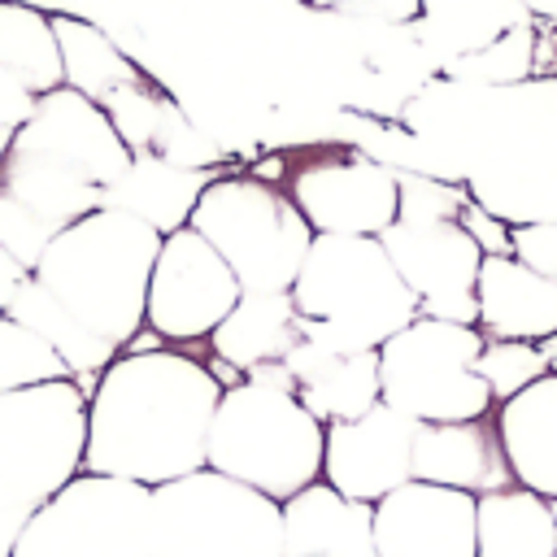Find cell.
<instances>
[{"label":"cell","instance_id":"cell-1","mask_svg":"<svg viewBox=\"0 0 557 557\" xmlns=\"http://www.w3.org/2000/svg\"><path fill=\"white\" fill-rule=\"evenodd\" d=\"M218 400V374L178 348L117 352L87 400L83 470L144 487L205 470Z\"/></svg>","mask_w":557,"mask_h":557},{"label":"cell","instance_id":"cell-2","mask_svg":"<svg viewBox=\"0 0 557 557\" xmlns=\"http://www.w3.org/2000/svg\"><path fill=\"white\" fill-rule=\"evenodd\" d=\"M161 239V231L122 209H96L52 235L35 265V278L87 331L126 348L144 331L148 278Z\"/></svg>","mask_w":557,"mask_h":557},{"label":"cell","instance_id":"cell-3","mask_svg":"<svg viewBox=\"0 0 557 557\" xmlns=\"http://www.w3.org/2000/svg\"><path fill=\"white\" fill-rule=\"evenodd\" d=\"M292 300L344 352L383 348L418 318V296L374 235H313Z\"/></svg>","mask_w":557,"mask_h":557},{"label":"cell","instance_id":"cell-4","mask_svg":"<svg viewBox=\"0 0 557 557\" xmlns=\"http://www.w3.org/2000/svg\"><path fill=\"white\" fill-rule=\"evenodd\" d=\"M326 422H318L296 392L252 379L222 387L209 426V470L257 487L270 500H292L322 479Z\"/></svg>","mask_w":557,"mask_h":557},{"label":"cell","instance_id":"cell-5","mask_svg":"<svg viewBox=\"0 0 557 557\" xmlns=\"http://www.w3.org/2000/svg\"><path fill=\"white\" fill-rule=\"evenodd\" d=\"M187 226L213 244L244 292H292L313 244V226L296 200L252 174H218Z\"/></svg>","mask_w":557,"mask_h":557},{"label":"cell","instance_id":"cell-6","mask_svg":"<svg viewBox=\"0 0 557 557\" xmlns=\"http://www.w3.org/2000/svg\"><path fill=\"white\" fill-rule=\"evenodd\" d=\"M87 396L74 379L0 392V509L35 513L83 474Z\"/></svg>","mask_w":557,"mask_h":557},{"label":"cell","instance_id":"cell-7","mask_svg":"<svg viewBox=\"0 0 557 557\" xmlns=\"http://www.w3.org/2000/svg\"><path fill=\"white\" fill-rule=\"evenodd\" d=\"M157 557H283V505L218 470L152 487Z\"/></svg>","mask_w":557,"mask_h":557},{"label":"cell","instance_id":"cell-8","mask_svg":"<svg viewBox=\"0 0 557 557\" xmlns=\"http://www.w3.org/2000/svg\"><path fill=\"white\" fill-rule=\"evenodd\" d=\"M487 335L479 326H457L440 318H413L379 348L383 405L418 422H470L487 418L492 387L479 379L474 361Z\"/></svg>","mask_w":557,"mask_h":557},{"label":"cell","instance_id":"cell-9","mask_svg":"<svg viewBox=\"0 0 557 557\" xmlns=\"http://www.w3.org/2000/svg\"><path fill=\"white\" fill-rule=\"evenodd\" d=\"M13 557H157L152 487L83 470L30 513Z\"/></svg>","mask_w":557,"mask_h":557},{"label":"cell","instance_id":"cell-10","mask_svg":"<svg viewBox=\"0 0 557 557\" xmlns=\"http://www.w3.org/2000/svg\"><path fill=\"white\" fill-rule=\"evenodd\" d=\"M239 296L244 287L231 274V265L213 252V244L200 231L183 226L161 239V252L148 278L144 326L157 331L165 344L209 339Z\"/></svg>","mask_w":557,"mask_h":557},{"label":"cell","instance_id":"cell-11","mask_svg":"<svg viewBox=\"0 0 557 557\" xmlns=\"http://www.w3.org/2000/svg\"><path fill=\"white\" fill-rule=\"evenodd\" d=\"M379 244L387 248L405 287L418 296V318L479 326L474 283L483 248L461 222H392Z\"/></svg>","mask_w":557,"mask_h":557},{"label":"cell","instance_id":"cell-12","mask_svg":"<svg viewBox=\"0 0 557 557\" xmlns=\"http://www.w3.org/2000/svg\"><path fill=\"white\" fill-rule=\"evenodd\" d=\"M287 196L313 226V235H383L400 213L396 170L366 157L339 152L305 161L292 174Z\"/></svg>","mask_w":557,"mask_h":557},{"label":"cell","instance_id":"cell-13","mask_svg":"<svg viewBox=\"0 0 557 557\" xmlns=\"http://www.w3.org/2000/svg\"><path fill=\"white\" fill-rule=\"evenodd\" d=\"M418 418H405L392 405H374L361 418L326 426L322 453V483H331L348 500L379 505L387 492L413 483V444Z\"/></svg>","mask_w":557,"mask_h":557},{"label":"cell","instance_id":"cell-14","mask_svg":"<svg viewBox=\"0 0 557 557\" xmlns=\"http://www.w3.org/2000/svg\"><path fill=\"white\" fill-rule=\"evenodd\" d=\"M17 148H30V152H44L70 170H78L83 178H91L100 191L126 174L131 165V148L122 144V135L113 131L109 113L87 100L83 91L74 87H52L35 100L30 117L13 131Z\"/></svg>","mask_w":557,"mask_h":557},{"label":"cell","instance_id":"cell-15","mask_svg":"<svg viewBox=\"0 0 557 557\" xmlns=\"http://www.w3.org/2000/svg\"><path fill=\"white\" fill-rule=\"evenodd\" d=\"M474 518L479 496L413 479L374 505V548L379 557H474Z\"/></svg>","mask_w":557,"mask_h":557},{"label":"cell","instance_id":"cell-16","mask_svg":"<svg viewBox=\"0 0 557 557\" xmlns=\"http://www.w3.org/2000/svg\"><path fill=\"white\" fill-rule=\"evenodd\" d=\"M287 370L296 374V396L318 422H348L361 418L383 400L379 383V348L366 352H344L331 344L309 318H300V339L283 357Z\"/></svg>","mask_w":557,"mask_h":557},{"label":"cell","instance_id":"cell-17","mask_svg":"<svg viewBox=\"0 0 557 557\" xmlns=\"http://www.w3.org/2000/svg\"><path fill=\"white\" fill-rule=\"evenodd\" d=\"M413 479L457 487L470 496H487L513 483V470L505 461L496 418H470V422H422L413 444Z\"/></svg>","mask_w":557,"mask_h":557},{"label":"cell","instance_id":"cell-18","mask_svg":"<svg viewBox=\"0 0 557 557\" xmlns=\"http://www.w3.org/2000/svg\"><path fill=\"white\" fill-rule=\"evenodd\" d=\"M479 331L487 339L544 344L557 335V278L535 274L518 257H483L479 283Z\"/></svg>","mask_w":557,"mask_h":557},{"label":"cell","instance_id":"cell-19","mask_svg":"<svg viewBox=\"0 0 557 557\" xmlns=\"http://www.w3.org/2000/svg\"><path fill=\"white\" fill-rule=\"evenodd\" d=\"M283 557H379L374 505L313 483L283 500Z\"/></svg>","mask_w":557,"mask_h":557},{"label":"cell","instance_id":"cell-20","mask_svg":"<svg viewBox=\"0 0 557 557\" xmlns=\"http://www.w3.org/2000/svg\"><path fill=\"white\" fill-rule=\"evenodd\" d=\"M496 435L513 483L557 500V374H544L496 405Z\"/></svg>","mask_w":557,"mask_h":557},{"label":"cell","instance_id":"cell-21","mask_svg":"<svg viewBox=\"0 0 557 557\" xmlns=\"http://www.w3.org/2000/svg\"><path fill=\"white\" fill-rule=\"evenodd\" d=\"M213 178H218L213 170H191V165H174L144 152V157H131L126 174L100 191V209H122L148 222L152 231L174 235L191 222V209Z\"/></svg>","mask_w":557,"mask_h":557},{"label":"cell","instance_id":"cell-22","mask_svg":"<svg viewBox=\"0 0 557 557\" xmlns=\"http://www.w3.org/2000/svg\"><path fill=\"white\" fill-rule=\"evenodd\" d=\"M300 339V313L292 292H244L235 309L218 322L209 335L213 366H226L231 374H248L265 361H283Z\"/></svg>","mask_w":557,"mask_h":557},{"label":"cell","instance_id":"cell-23","mask_svg":"<svg viewBox=\"0 0 557 557\" xmlns=\"http://www.w3.org/2000/svg\"><path fill=\"white\" fill-rule=\"evenodd\" d=\"M9 318L22 322V326H30V331L70 366V379L78 383V392H83L87 400H91L100 374H104V370L113 366V357L122 352L117 344H109V339H100L96 331H87L35 274L17 287V296H13V305H9Z\"/></svg>","mask_w":557,"mask_h":557},{"label":"cell","instance_id":"cell-24","mask_svg":"<svg viewBox=\"0 0 557 557\" xmlns=\"http://www.w3.org/2000/svg\"><path fill=\"white\" fill-rule=\"evenodd\" d=\"M0 187L13 200H22L52 231H65L70 222L100 209V187L91 178H83L78 170L61 165L44 152L17 148V144H9V152L0 161Z\"/></svg>","mask_w":557,"mask_h":557},{"label":"cell","instance_id":"cell-25","mask_svg":"<svg viewBox=\"0 0 557 557\" xmlns=\"http://www.w3.org/2000/svg\"><path fill=\"white\" fill-rule=\"evenodd\" d=\"M474 540H479L474 557H557L553 505L522 483L487 492L479 496Z\"/></svg>","mask_w":557,"mask_h":557},{"label":"cell","instance_id":"cell-26","mask_svg":"<svg viewBox=\"0 0 557 557\" xmlns=\"http://www.w3.org/2000/svg\"><path fill=\"white\" fill-rule=\"evenodd\" d=\"M52 35L61 48V74L65 87L83 91L87 100H104L109 91L144 78V70L113 44V35H104L96 22L74 17V13H52Z\"/></svg>","mask_w":557,"mask_h":557},{"label":"cell","instance_id":"cell-27","mask_svg":"<svg viewBox=\"0 0 557 557\" xmlns=\"http://www.w3.org/2000/svg\"><path fill=\"white\" fill-rule=\"evenodd\" d=\"M522 0H418V30L448 61L483 52L505 30L527 22Z\"/></svg>","mask_w":557,"mask_h":557},{"label":"cell","instance_id":"cell-28","mask_svg":"<svg viewBox=\"0 0 557 557\" xmlns=\"http://www.w3.org/2000/svg\"><path fill=\"white\" fill-rule=\"evenodd\" d=\"M0 74H13L35 96L65 83L52 13L26 0H0Z\"/></svg>","mask_w":557,"mask_h":557},{"label":"cell","instance_id":"cell-29","mask_svg":"<svg viewBox=\"0 0 557 557\" xmlns=\"http://www.w3.org/2000/svg\"><path fill=\"white\" fill-rule=\"evenodd\" d=\"M170 104H174V96H170L161 83H152L148 74L135 78V83H126V87H117V91H109V96L100 100V109L109 113L113 131H117L122 144L131 148V157L152 152L157 126H161V117H165Z\"/></svg>","mask_w":557,"mask_h":557},{"label":"cell","instance_id":"cell-30","mask_svg":"<svg viewBox=\"0 0 557 557\" xmlns=\"http://www.w3.org/2000/svg\"><path fill=\"white\" fill-rule=\"evenodd\" d=\"M535 52H540V35H535V22L527 17L513 30H505L496 44H487L483 52L453 57L448 70L470 83H518L535 70Z\"/></svg>","mask_w":557,"mask_h":557},{"label":"cell","instance_id":"cell-31","mask_svg":"<svg viewBox=\"0 0 557 557\" xmlns=\"http://www.w3.org/2000/svg\"><path fill=\"white\" fill-rule=\"evenodd\" d=\"M70 379V366L22 322L0 313V392H17L30 383Z\"/></svg>","mask_w":557,"mask_h":557},{"label":"cell","instance_id":"cell-32","mask_svg":"<svg viewBox=\"0 0 557 557\" xmlns=\"http://www.w3.org/2000/svg\"><path fill=\"white\" fill-rule=\"evenodd\" d=\"M474 370L492 387V400L505 405L509 396H518L522 387L548 374V357L540 344H527V339H487Z\"/></svg>","mask_w":557,"mask_h":557},{"label":"cell","instance_id":"cell-33","mask_svg":"<svg viewBox=\"0 0 557 557\" xmlns=\"http://www.w3.org/2000/svg\"><path fill=\"white\" fill-rule=\"evenodd\" d=\"M152 157L161 161H174V165H191V170H218L222 165V148L191 122V113L174 100L157 126V139H152Z\"/></svg>","mask_w":557,"mask_h":557},{"label":"cell","instance_id":"cell-34","mask_svg":"<svg viewBox=\"0 0 557 557\" xmlns=\"http://www.w3.org/2000/svg\"><path fill=\"white\" fill-rule=\"evenodd\" d=\"M396 187H400V213H396V222H457L461 209L470 205L466 187L440 183L431 174H405V170H396Z\"/></svg>","mask_w":557,"mask_h":557},{"label":"cell","instance_id":"cell-35","mask_svg":"<svg viewBox=\"0 0 557 557\" xmlns=\"http://www.w3.org/2000/svg\"><path fill=\"white\" fill-rule=\"evenodd\" d=\"M52 226L48 222H39L22 200H13L4 187H0V248L13 257V261H22L30 274H35V265H39V257H44V248L52 244Z\"/></svg>","mask_w":557,"mask_h":557},{"label":"cell","instance_id":"cell-36","mask_svg":"<svg viewBox=\"0 0 557 557\" xmlns=\"http://www.w3.org/2000/svg\"><path fill=\"white\" fill-rule=\"evenodd\" d=\"M513 257L531 265L544 278H557V222H531V226H509Z\"/></svg>","mask_w":557,"mask_h":557},{"label":"cell","instance_id":"cell-37","mask_svg":"<svg viewBox=\"0 0 557 557\" xmlns=\"http://www.w3.org/2000/svg\"><path fill=\"white\" fill-rule=\"evenodd\" d=\"M309 4L366 22H418V0H309Z\"/></svg>","mask_w":557,"mask_h":557},{"label":"cell","instance_id":"cell-38","mask_svg":"<svg viewBox=\"0 0 557 557\" xmlns=\"http://www.w3.org/2000/svg\"><path fill=\"white\" fill-rule=\"evenodd\" d=\"M466 231H470V239L483 248V257H513V239H509V226L505 222H496L487 209H479L474 200L461 209V218H457Z\"/></svg>","mask_w":557,"mask_h":557},{"label":"cell","instance_id":"cell-39","mask_svg":"<svg viewBox=\"0 0 557 557\" xmlns=\"http://www.w3.org/2000/svg\"><path fill=\"white\" fill-rule=\"evenodd\" d=\"M35 100H39V96H35L30 87H22L13 74H0V126L17 131V126L30 117Z\"/></svg>","mask_w":557,"mask_h":557},{"label":"cell","instance_id":"cell-40","mask_svg":"<svg viewBox=\"0 0 557 557\" xmlns=\"http://www.w3.org/2000/svg\"><path fill=\"white\" fill-rule=\"evenodd\" d=\"M30 278V270L22 265V261H13L4 248H0V313H9V305H13V296H17V287Z\"/></svg>","mask_w":557,"mask_h":557},{"label":"cell","instance_id":"cell-41","mask_svg":"<svg viewBox=\"0 0 557 557\" xmlns=\"http://www.w3.org/2000/svg\"><path fill=\"white\" fill-rule=\"evenodd\" d=\"M244 379H252V383H265V387H278V392H296V374L287 370V361H265V366L248 370Z\"/></svg>","mask_w":557,"mask_h":557},{"label":"cell","instance_id":"cell-42","mask_svg":"<svg viewBox=\"0 0 557 557\" xmlns=\"http://www.w3.org/2000/svg\"><path fill=\"white\" fill-rule=\"evenodd\" d=\"M26 522H30V513H22V509H0V557H13V548H17L22 531H26Z\"/></svg>","mask_w":557,"mask_h":557},{"label":"cell","instance_id":"cell-43","mask_svg":"<svg viewBox=\"0 0 557 557\" xmlns=\"http://www.w3.org/2000/svg\"><path fill=\"white\" fill-rule=\"evenodd\" d=\"M522 9H527L531 17H544V22L557 26V0H522Z\"/></svg>","mask_w":557,"mask_h":557},{"label":"cell","instance_id":"cell-44","mask_svg":"<svg viewBox=\"0 0 557 557\" xmlns=\"http://www.w3.org/2000/svg\"><path fill=\"white\" fill-rule=\"evenodd\" d=\"M540 348H544V357H548V374H557V335H548Z\"/></svg>","mask_w":557,"mask_h":557},{"label":"cell","instance_id":"cell-45","mask_svg":"<svg viewBox=\"0 0 557 557\" xmlns=\"http://www.w3.org/2000/svg\"><path fill=\"white\" fill-rule=\"evenodd\" d=\"M9 139H13V131H9V126H0V161H4V152H9Z\"/></svg>","mask_w":557,"mask_h":557},{"label":"cell","instance_id":"cell-46","mask_svg":"<svg viewBox=\"0 0 557 557\" xmlns=\"http://www.w3.org/2000/svg\"><path fill=\"white\" fill-rule=\"evenodd\" d=\"M548 505H553V522H557V500H548Z\"/></svg>","mask_w":557,"mask_h":557}]
</instances>
